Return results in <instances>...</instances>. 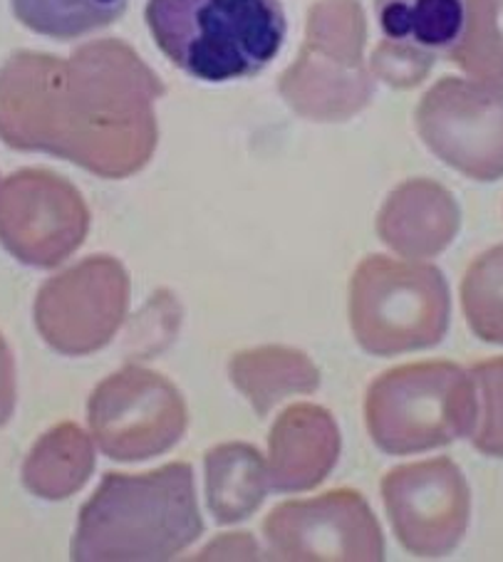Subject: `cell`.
Here are the masks:
<instances>
[{"instance_id": "cell-16", "label": "cell", "mask_w": 503, "mask_h": 562, "mask_svg": "<svg viewBox=\"0 0 503 562\" xmlns=\"http://www.w3.org/2000/svg\"><path fill=\"white\" fill-rule=\"evenodd\" d=\"M13 13L27 31L77 41L120 21L130 0H11Z\"/></svg>"}, {"instance_id": "cell-18", "label": "cell", "mask_w": 503, "mask_h": 562, "mask_svg": "<svg viewBox=\"0 0 503 562\" xmlns=\"http://www.w3.org/2000/svg\"><path fill=\"white\" fill-rule=\"evenodd\" d=\"M449 57L469 75L503 82V0H467V25Z\"/></svg>"}, {"instance_id": "cell-9", "label": "cell", "mask_w": 503, "mask_h": 562, "mask_svg": "<svg viewBox=\"0 0 503 562\" xmlns=\"http://www.w3.org/2000/svg\"><path fill=\"white\" fill-rule=\"evenodd\" d=\"M130 280L108 256L87 258L41 288L35 325L65 355H85L110 340L127 307Z\"/></svg>"}, {"instance_id": "cell-14", "label": "cell", "mask_w": 503, "mask_h": 562, "mask_svg": "<svg viewBox=\"0 0 503 562\" xmlns=\"http://www.w3.org/2000/svg\"><path fill=\"white\" fill-rule=\"evenodd\" d=\"M384 41L414 50L451 53L467 25V0H375Z\"/></svg>"}, {"instance_id": "cell-7", "label": "cell", "mask_w": 503, "mask_h": 562, "mask_svg": "<svg viewBox=\"0 0 503 562\" xmlns=\"http://www.w3.org/2000/svg\"><path fill=\"white\" fill-rule=\"evenodd\" d=\"M422 142L463 177L503 179V82L444 77L417 106Z\"/></svg>"}, {"instance_id": "cell-6", "label": "cell", "mask_w": 503, "mask_h": 562, "mask_svg": "<svg viewBox=\"0 0 503 562\" xmlns=\"http://www.w3.org/2000/svg\"><path fill=\"white\" fill-rule=\"evenodd\" d=\"M365 13L357 0H321L308 13L305 47L280 77V92L305 117L333 122L370 102L372 82L362 65Z\"/></svg>"}, {"instance_id": "cell-17", "label": "cell", "mask_w": 503, "mask_h": 562, "mask_svg": "<svg viewBox=\"0 0 503 562\" xmlns=\"http://www.w3.org/2000/svg\"><path fill=\"white\" fill-rule=\"evenodd\" d=\"M461 303L473 335L503 345V246L481 254L461 283Z\"/></svg>"}, {"instance_id": "cell-12", "label": "cell", "mask_w": 503, "mask_h": 562, "mask_svg": "<svg viewBox=\"0 0 503 562\" xmlns=\"http://www.w3.org/2000/svg\"><path fill=\"white\" fill-rule=\"evenodd\" d=\"M181 404L179 392L159 374L127 370L104 382L90 402V424L102 451L120 461L167 451L187 426V416H142Z\"/></svg>"}, {"instance_id": "cell-11", "label": "cell", "mask_w": 503, "mask_h": 562, "mask_svg": "<svg viewBox=\"0 0 503 562\" xmlns=\"http://www.w3.org/2000/svg\"><path fill=\"white\" fill-rule=\"evenodd\" d=\"M270 552L286 560H382L377 520L357 493L286 503L266 520Z\"/></svg>"}, {"instance_id": "cell-10", "label": "cell", "mask_w": 503, "mask_h": 562, "mask_svg": "<svg viewBox=\"0 0 503 562\" xmlns=\"http://www.w3.org/2000/svg\"><path fill=\"white\" fill-rule=\"evenodd\" d=\"M382 491L404 548L422 558H441L459 546L469 526L471 496L457 463L437 459L396 469Z\"/></svg>"}, {"instance_id": "cell-15", "label": "cell", "mask_w": 503, "mask_h": 562, "mask_svg": "<svg viewBox=\"0 0 503 562\" xmlns=\"http://www.w3.org/2000/svg\"><path fill=\"white\" fill-rule=\"evenodd\" d=\"M92 457L85 434L72 424L47 431L23 463V483L47 501L67 498L90 476Z\"/></svg>"}, {"instance_id": "cell-5", "label": "cell", "mask_w": 503, "mask_h": 562, "mask_svg": "<svg viewBox=\"0 0 503 562\" xmlns=\"http://www.w3.org/2000/svg\"><path fill=\"white\" fill-rule=\"evenodd\" d=\"M451 315L441 270L384 256L365 258L350 283V323L367 352L400 355L441 342Z\"/></svg>"}, {"instance_id": "cell-20", "label": "cell", "mask_w": 503, "mask_h": 562, "mask_svg": "<svg viewBox=\"0 0 503 562\" xmlns=\"http://www.w3.org/2000/svg\"><path fill=\"white\" fill-rule=\"evenodd\" d=\"M434 67V55L384 41L372 55V70L392 87L420 85Z\"/></svg>"}, {"instance_id": "cell-2", "label": "cell", "mask_w": 503, "mask_h": 562, "mask_svg": "<svg viewBox=\"0 0 503 562\" xmlns=\"http://www.w3.org/2000/svg\"><path fill=\"white\" fill-rule=\"evenodd\" d=\"M201 530L189 463L144 476L108 473L80 513L72 560H169Z\"/></svg>"}, {"instance_id": "cell-3", "label": "cell", "mask_w": 503, "mask_h": 562, "mask_svg": "<svg viewBox=\"0 0 503 562\" xmlns=\"http://www.w3.org/2000/svg\"><path fill=\"white\" fill-rule=\"evenodd\" d=\"M144 18L179 70L216 85L264 72L288 33L280 0H149Z\"/></svg>"}, {"instance_id": "cell-8", "label": "cell", "mask_w": 503, "mask_h": 562, "mask_svg": "<svg viewBox=\"0 0 503 562\" xmlns=\"http://www.w3.org/2000/svg\"><path fill=\"white\" fill-rule=\"evenodd\" d=\"M90 211L70 181L21 169L0 187V244L33 268H55L82 246Z\"/></svg>"}, {"instance_id": "cell-4", "label": "cell", "mask_w": 503, "mask_h": 562, "mask_svg": "<svg viewBox=\"0 0 503 562\" xmlns=\"http://www.w3.org/2000/svg\"><path fill=\"white\" fill-rule=\"evenodd\" d=\"M479 416L469 372L424 362L387 372L367 394V429L387 453H417L473 434Z\"/></svg>"}, {"instance_id": "cell-21", "label": "cell", "mask_w": 503, "mask_h": 562, "mask_svg": "<svg viewBox=\"0 0 503 562\" xmlns=\"http://www.w3.org/2000/svg\"><path fill=\"white\" fill-rule=\"evenodd\" d=\"M15 404V367L8 345L0 337V426H3L13 414Z\"/></svg>"}, {"instance_id": "cell-13", "label": "cell", "mask_w": 503, "mask_h": 562, "mask_svg": "<svg viewBox=\"0 0 503 562\" xmlns=\"http://www.w3.org/2000/svg\"><path fill=\"white\" fill-rule=\"evenodd\" d=\"M461 213L439 183L414 179L402 183L380 213L377 231L387 246L407 258H432L457 236Z\"/></svg>"}, {"instance_id": "cell-19", "label": "cell", "mask_w": 503, "mask_h": 562, "mask_svg": "<svg viewBox=\"0 0 503 562\" xmlns=\"http://www.w3.org/2000/svg\"><path fill=\"white\" fill-rule=\"evenodd\" d=\"M469 374L479 400L473 446L487 457L503 459V357L479 362Z\"/></svg>"}, {"instance_id": "cell-1", "label": "cell", "mask_w": 503, "mask_h": 562, "mask_svg": "<svg viewBox=\"0 0 503 562\" xmlns=\"http://www.w3.org/2000/svg\"><path fill=\"white\" fill-rule=\"evenodd\" d=\"M161 94L159 77L120 41L87 43L72 57L23 50L0 67V139L124 179L157 149Z\"/></svg>"}]
</instances>
